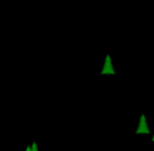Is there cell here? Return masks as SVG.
Masks as SVG:
<instances>
[{
    "mask_svg": "<svg viewBox=\"0 0 154 151\" xmlns=\"http://www.w3.org/2000/svg\"><path fill=\"white\" fill-rule=\"evenodd\" d=\"M101 74H115V70L111 64V57H109L108 54L106 56V61H104V66H103V70H101Z\"/></svg>",
    "mask_w": 154,
    "mask_h": 151,
    "instance_id": "6da1fadb",
    "label": "cell"
},
{
    "mask_svg": "<svg viewBox=\"0 0 154 151\" xmlns=\"http://www.w3.org/2000/svg\"><path fill=\"white\" fill-rule=\"evenodd\" d=\"M31 150H32V151H38V146H37V143H32V144H31Z\"/></svg>",
    "mask_w": 154,
    "mask_h": 151,
    "instance_id": "3957f363",
    "label": "cell"
},
{
    "mask_svg": "<svg viewBox=\"0 0 154 151\" xmlns=\"http://www.w3.org/2000/svg\"><path fill=\"white\" fill-rule=\"evenodd\" d=\"M26 151H32V150H31V146H27V147H26Z\"/></svg>",
    "mask_w": 154,
    "mask_h": 151,
    "instance_id": "277c9868",
    "label": "cell"
},
{
    "mask_svg": "<svg viewBox=\"0 0 154 151\" xmlns=\"http://www.w3.org/2000/svg\"><path fill=\"white\" fill-rule=\"evenodd\" d=\"M152 140H153V142H154V136H153V139H152Z\"/></svg>",
    "mask_w": 154,
    "mask_h": 151,
    "instance_id": "5b68a950",
    "label": "cell"
},
{
    "mask_svg": "<svg viewBox=\"0 0 154 151\" xmlns=\"http://www.w3.org/2000/svg\"><path fill=\"white\" fill-rule=\"evenodd\" d=\"M149 127H147L146 123V116L145 115H141V119H139V125L137 128V134H149Z\"/></svg>",
    "mask_w": 154,
    "mask_h": 151,
    "instance_id": "7a4b0ae2",
    "label": "cell"
}]
</instances>
